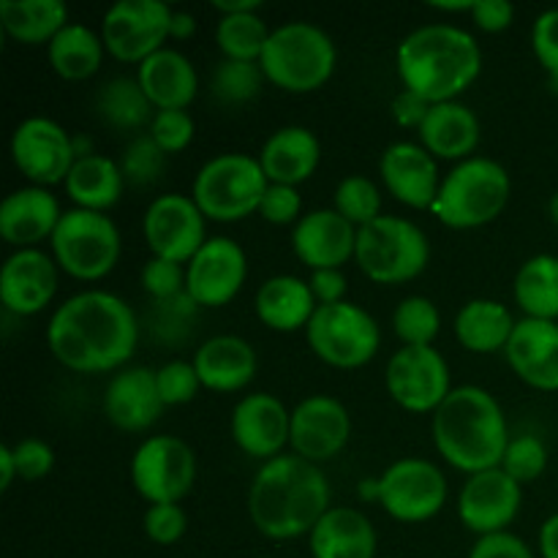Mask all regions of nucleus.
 Segmentation results:
<instances>
[{"label":"nucleus","mask_w":558,"mask_h":558,"mask_svg":"<svg viewBox=\"0 0 558 558\" xmlns=\"http://www.w3.org/2000/svg\"><path fill=\"white\" fill-rule=\"evenodd\" d=\"M140 332V316L123 298L107 289H85L52 311L47 347L74 374H118L134 357Z\"/></svg>","instance_id":"nucleus-1"},{"label":"nucleus","mask_w":558,"mask_h":558,"mask_svg":"<svg viewBox=\"0 0 558 558\" xmlns=\"http://www.w3.org/2000/svg\"><path fill=\"white\" fill-rule=\"evenodd\" d=\"M330 483L322 466L294 452L262 463L248 488V515L267 539H300L330 510Z\"/></svg>","instance_id":"nucleus-2"},{"label":"nucleus","mask_w":558,"mask_h":558,"mask_svg":"<svg viewBox=\"0 0 558 558\" xmlns=\"http://www.w3.org/2000/svg\"><path fill=\"white\" fill-rule=\"evenodd\" d=\"M396 69L403 90L430 104L461 101L483 74V49L474 33L450 22H434L398 44Z\"/></svg>","instance_id":"nucleus-3"},{"label":"nucleus","mask_w":558,"mask_h":558,"mask_svg":"<svg viewBox=\"0 0 558 558\" xmlns=\"http://www.w3.org/2000/svg\"><path fill=\"white\" fill-rule=\"evenodd\" d=\"M434 447L445 463L466 477L501 466L510 428L494 392L480 385H458L430 420Z\"/></svg>","instance_id":"nucleus-4"},{"label":"nucleus","mask_w":558,"mask_h":558,"mask_svg":"<svg viewBox=\"0 0 558 558\" xmlns=\"http://www.w3.org/2000/svg\"><path fill=\"white\" fill-rule=\"evenodd\" d=\"M512 196L510 172L499 161L485 156L456 163L441 178L430 213L436 221L456 232L488 227L507 210Z\"/></svg>","instance_id":"nucleus-5"},{"label":"nucleus","mask_w":558,"mask_h":558,"mask_svg":"<svg viewBox=\"0 0 558 558\" xmlns=\"http://www.w3.org/2000/svg\"><path fill=\"white\" fill-rule=\"evenodd\" d=\"M259 65L270 85L287 93H314L336 74L338 49L319 25L292 20L272 27Z\"/></svg>","instance_id":"nucleus-6"},{"label":"nucleus","mask_w":558,"mask_h":558,"mask_svg":"<svg viewBox=\"0 0 558 558\" xmlns=\"http://www.w3.org/2000/svg\"><path fill=\"white\" fill-rule=\"evenodd\" d=\"M357 496L376 501L398 523H428L445 510L450 485L428 458H398L379 477L360 480Z\"/></svg>","instance_id":"nucleus-7"},{"label":"nucleus","mask_w":558,"mask_h":558,"mask_svg":"<svg viewBox=\"0 0 558 558\" xmlns=\"http://www.w3.org/2000/svg\"><path fill=\"white\" fill-rule=\"evenodd\" d=\"M354 262L371 283L401 287L425 272L430 262V240L409 218L379 216L368 227L357 229Z\"/></svg>","instance_id":"nucleus-8"},{"label":"nucleus","mask_w":558,"mask_h":558,"mask_svg":"<svg viewBox=\"0 0 558 558\" xmlns=\"http://www.w3.org/2000/svg\"><path fill=\"white\" fill-rule=\"evenodd\" d=\"M267 185L270 180L259 158L245 153H218L196 172L191 199L207 221L238 223L259 213Z\"/></svg>","instance_id":"nucleus-9"},{"label":"nucleus","mask_w":558,"mask_h":558,"mask_svg":"<svg viewBox=\"0 0 558 558\" xmlns=\"http://www.w3.org/2000/svg\"><path fill=\"white\" fill-rule=\"evenodd\" d=\"M49 254L58 262L60 272L74 281H101L118 267L123 254L120 229L107 213H93L71 207L63 213L52 240Z\"/></svg>","instance_id":"nucleus-10"},{"label":"nucleus","mask_w":558,"mask_h":558,"mask_svg":"<svg viewBox=\"0 0 558 558\" xmlns=\"http://www.w3.org/2000/svg\"><path fill=\"white\" fill-rule=\"evenodd\" d=\"M311 352L338 371H357L368 365L381 349V327L363 305L343 300L319 305L305 327Z\"/></svg>","instance_id":"nucleus-11"},{"label":"nucleus","mask_w":558,"mask_h":558,"mask_svg":"<svg viewBox=\"0 0 558 558\" xmlns=\"http://www.w3.org/2000/svg\"><path fill=\"white\" fill-rule=\"evenodd\" d=\"M196 452L178 436H147L129 463L131 485L150 505H180L196 485Z\"/></svg>","instance_id":"nucleus-12"},{"label":"nucleus","mask_w":558,"mask_h":558,"mask_svg":"<svg viewBox=\"0 0 558 558\" xmlns=\"http://www.w3.org/2000/svg\"><path fill=\"white\" fill-rule=\"evenodd\" d=\"M174 9L163 0H120L104 14L101 41L120 63L142 65L167 47Z\"/></svg>","instance_id":"nucleus-13"},{"label":"nucleus","mask_w":558,"mask_h":558,"mask_svg":"<svg viewBox=\"0 0 558 558\" xmlns=\"http://www.w3.org/2000/svg\"><path fill=\"white\" fill-rule=\"evenodd\" d=\"M387 396L409 414H434L452 392L450 365L436 347H401L385 368Z\"/></svg>","instance_id":"nucleus-14"},{"label":"nucleus","mask_w":558,"mask_h":558,"mask_svg":"<svg viewBox=\"0 0 558 558\" xmlns=\"http://www.w3.org/2000/svg\"><path fill=\"white\" fill-rule=\"evenodd\" d=\"M11 161L27 185L52 189L65 183L76 163L74 136L52 118L33 114L25 118L11 134Z\"/></svg>","instance_id":"nucleus-15"},{"label":"nucleus","mask_w":558,"mask_h":558,"mask_svg":"<svg viewBox=\"0 0 558 558\" xmlns=\"http://www.w3.org/2000/svg\"><path fill=\"white\" fill-rule=\"evenodd\" d=\"M142 238L158 259L189 265L207 243V218L185 194H161L147 205Z\"/></svg>","instance_id":"nucleus-16"},{"label":"nucleus","mask_w":558,"mask_h":558,"mask_svg":"<svg viewBox=\"0 0 558 558\" xmlns=\"http://www.w3.org/2000/svg\"><path fill=\"white\" fill-rule=\"evenodd\" d=\"M248 278V256L232 238H207L185 265V292L199 308H223L232 303Z\"/></svg>","instance_id":"nucleus-17"},{"label":"nucleus","mask_w":558,"mask_h":558,"mask_svg":"<svg viewBox=\"0 0 558 558\" xmlns=\"http://www.w3.org/2000/svg\"><path fill=\"white\" fill-rule=\"evenodd\" d=\"M523 507V485H518L501 466L466 477L458 494V518L480 537L510 532Z\"/></svg>","instance_id":"nucleus-18"},{"label":"nucleus","mask_w":558,"mask_h":558,"mask_svg":"<svg viewBox=\"0 0 558 558\" xmlns=\"http://www.w3.org/2000/svg\"><path fill=\"white\" fill-rule=\"evenodd\" d=\"M349 439H352V414L338 398L308 396L292 409L289 447L294 456L322 466L341 456Z\"/></svg>","instance_id":"nucleus-19"},{"label":"nucleus","mask_w":558,"mask_h":558,"mask_svg":"<svg viewBox=\"0 0 558 558\" xmlns=\"http://www.w3.org/2000/svg\"><path fill=\"white\" fill-rule=\"evenodd\" d=\"M229 434L240 452L267 463L283 456L292 436V409L272 392H248L232 409Z\"/></svg>","instance_id":"nucleus-20"},{"label":"nucleus","mask_w":558,"mask_h":558,"mask_svg":"<svg viewBox=\"0 0 558 558\" xmlns=\"http://www.w3.org/2000/svg\"><path fill=\"white\" fill-rule=\"evenodd\" d=\"M60 267L41 248L14 251L0 270V303L14 316H36L58 294Z\"/></svg>","instance_id":"nucleus-21"},{"label":"nucleus","mask_w":558,"mask_h":558,"mask_svg":"<svg viewBox=\"0 0 558 558\" xmlns=\"http://www.w3.org/2000/svg\"><path fill=\"white\" fill-rule=\"evenodd\" d=\"M379 174L392 199L412 210H430L445 174L439 161L420 142H392L379 158Z\"/></svg>","instance_id":"nucleus-22"},{"label":"nucleus","mask_w":558,"mask_h":558,"mask_svg":"<svg viewBox=\"0 0 558 558\" xmlns=\"http://www.w3.org/2000/svg\"><path fill=\"white\" fill-rule=\"evenodd\" d=\"M292 251L311 272L343 270L357 251V227L338 216L332 207L305 213L292 229Z\"/></svg>","instance_id":"nucleus-23"},{"label":"nucleus","mask_w":558,"mask_h":558,"mask_svg":"<svg viewBox=\"0 0 558 558\" xmlns=\"http://www.w3.org/2000/svg\"><path fill=\"white\" fill-rule=\"evenodd\" d=\"M161 392L156 385V371L147 365H125L112 374L104 390V414L109 423L125 434H142L153 428L163 412Z\"/></svg>","instance_id":"nucleus-24"},{"label":"nucleus","mask_w":558,"mask_h":558,"mask_svg":"<svg viewBox=\"0 0 558 558\" xmlns=\"http://www.w3.org/2000/svg\"><path fill=\"white\" fill-rule=\"evenodd\" d=\"M507 365L526 387L558 392V322L518 319L505 349Z\"/></svg>","instance_id":"nucleus-25"},{"label":"nucleus","mask_w":558,"mask_h":558,"mask_svg":"<svg viewBox=\"0 0 558 558\" xmlns=\"http://www.w3.org/2000/svg\"><path fill=\"white\" fill-rule=\"evenodd\" d=\"M63 213L49 189L22 185L0 202V238L16 251L38 248L44 240H52Z\"/></svg>","instance_id":"nucleus-26"},{"label":"nucleus","mask_w":558,"mask_h":558,"mask_svg":"<svg viewBox=\"0 0 558 558\" xmlns=\"http://www.w3.org/2000/svg\"><path fill=\"white\" fill-rule=\"evenodd\" d=\"M194 368L202 381V390L232 396L245 390L259 371V354L240 336H213L202 341L194 352Z\"/></svg>","instance_id":"nucleus-27"},{"label":"nucleus","mask_w":558,"mask_h":558,"mask_svg":"<svg viewBox=\"0 0 558 558\" xmlns=\"http://www.w3.org/2000/svg\"><path fill=\"white\" fill-rule=\"evenodd\" d=\"M259 163L267 180L276 185H292L311 180L322 163V142L305 125H281L265 140L259 150Z\"/></svg>","instance_id":"nucleus-28"},{"label":"nucleus","mask_w":558,"mask_h":558,"mask_svg":"<svg viewBox=\"0 0 558 558\" xmlns=\"http://www.w3.org/2000/svg\"><path fill=\"white\" fill-rule=\"evenodd\" d=\"M420 134V145L436 158V161H466L474 158V150L483 140V125L477 112L463 101L434 104L425 118Z\"/></svg>","instance_id":"nucleus-29"},{"label":"nucleus","mask_w":558,"mask_h":558,"mask_svg":"<svg viewBox=\"0 0 558 558\" xmlns=\"http://www.w3.org/2000/svg\"><path fill=\"white\" fill-rule=\"evenodd\" d=\"M136 82L150 98L156 112L189 109L199 93V76H196L194 63L172 47L158 49L145 63L136 65Z\"/></svg>","instance_id":"nucleus-30"},{"label":"nucleus","mask_w":558,"mask_h":558,"mask_svg":"<svg viewBox=\"0 0 558 558\" xmlns=\"http://www.w3.org/2000/svg\"><path fill=\"white\" fill-rule=\"evenodd\" d=\"M314 558H376L379 537L374 523L354 507H330L308 534Z\"/></svg>","instance_id":"nucleus-31"},{"label":"nucleus","mask_w":558,"mask_h":558,"mask_svg":"<svg viewBox=\"0 0 558 558\" xmlns=\"http://www.w3.org/2000/svg\"><path fill=\"white\" fill-rule=\"evenodd\" d=\"M319 303L308 281L300 276H272L259 287L254 311L262 325L272 332H300L314 319Z\"/></svg>","instance_id":"nucleus-32"},{"label":"nucleus","mask_w":558,"mask_h":558,"mask_svg":"<svg viewBox=\"0 0 558 558\" xmlns=\"http://www.w3.org/2000/svg\"><path fill=\"white\" fill-rule=\"evenodd\" d=\"M518 319L505 303L490 298H474L461 305L452 322L458 343L472 354L505 352L515 332Z\"/></svg>","instance_id":"nucleus-33"},{"label":"nucleus","mask_w":558,"mask_h":558,"mask_svg":"<svg viewBox=\"0 0 558 558\" xmlns=\"http://www.w3.org/2000/svg\"><path fill=\"white\" fill-rule=\"evenodd\" d=\"M65 196L74 202L80 210L107 213L120 202L125 191V178L120 161H112L101 153H90L85 158H76L74 169L65 178Z\"/></svg>","instance_id":"nucleus-34"},{"label":"nucleus","mask_w":558,"mask_h":558,"mask_svg":"<svg viewBox=\"0 0 558 558\" xmlns=\"http://www.w3.org/2000/svg\"><path fill=\"white\" fill-rule=\"evenodd\" d=\"M69 25V9L60 0H0V27L25 47L52 41Z\"/></svg>","instance_id":"nucleus-35"},{"label":"nucleus","mask_w":558,"mask_h":558,"mask_svg":"<svg viewBox=\"0 0 558 558\" xmlns=\"http://www.w3.org/2000/svg\"><path fill=\"white\" fill-rule=\"evenodd\" d=\"M104 54H107V47L101 41V33L90 31L82 22H69L47 47L49 65L65 82L90 80L101 69Z\"/></svg>","instance_id":"nucleus-36"},{"label":"nucleus","mask_w":558,"mask_h":558,"mask_svg":"<svg viewBox=\"0 0 558 558\" xmlns=\"http://www.w3.org/2000/svg\"><path fill=\"white\" fill-rule=\"evenodd\" d=\"M512 298L526 319L558 322V256H529L515 272Z\"/></svg>","instance_id":"nucleus-37"},{"label":"nucleus","mask_w":558,"mask_h":558,"mask_svg":"<svg viewBox=\"0 0 558 558\" xmlns=\"http://www.w3.org/2000/svg\"><path fill=\"white\" fill-rule=\"evenodd\" d=\"M96 114L101 123L112 125L118 131H140L150 129L153 118V104L145 96L142 85L136 76H114V80L104 82L96 93Z\"/></svg>","instance_id":"nucleus-38"},{"label":"nucleus","mask_w":558,"mask_h":558,"mask_svg":"<svg viewBox=\"0 0 558 558\" xmlns=\"http://www.w3.org/2000/svg\"><path fill=\"white\" fill-rule=\"evenodd\" d=\"M199 305L189 298V292L169 300H150L145 325L153 341L163 349L183 347L194 336V327L199 322Z\"/></svg>","instance_id":"nucleus-39"},{"label":"nucleus","mask_w":558,"mask_h":558,"mask_svg":"<svg viewBox=\"0 0 558 558\" xmlns=\"http://www.w3.org/2000/svg\"><path fill=\"white\" fill-rule=\"evenodd\" d=\"M270 27L262 20L259 11L248 14L218 16L216 44L223 60H245V63H259L262 52L270 38Z\"/></svg>","instance_id":"nucleus-40"},{"label":"nucleus","mask_w":558,"mask_h":558,"mask_svg":"<svg viewBox=\"0 0 558 558\" xmlns=\"http://www.w3.org/2000/svg\"><path fill=\"white\" fill-rule=\"evenodd\" d=\"M392 332L401 347H434L441 332V314L425 294L403 298L392 311Z\"/></svg>","instance_id":"nucleus-41"},{"label":"nucleus","mask_w":558,"mask_h":558,"mask_svg":"<svg viewBox=\"0 0 558 558\" xmlns=\"http://www.w3.org/2000/svg\"><path fill=\"white\" fill-rule=\"evenodd\" d=\"M265 71L259 63L245 60H221L210 76V90L227 107H243L254 101L265 85Z\"/></svg>","instance_id":"nucleus-42"},{"label":"nucleus","mask_w":558,"mask_h":558,"mask_svg":"<svg viewBox=\"0 0 558 558\" xmlns=\"http://www.w3.org/2000/svg\"><path fill=\"white\" fill-rule=\"evenodd\" d=\"M332 210L338 216L347 218L352 227L363 229L371 221H376L381 213V191L365 174H349L341 183L336 185V194H332Z\"/></svg>","instance_id":"nucleus-43"},{"label":"nucleus","mask_w":558,"mask_h":558,"mask_svg":"<svg viewBox=\"0 0 558 558\" xmlns=\"http://www.w3.org/2000/svg\"><path fill=\"white\" fill-rule=\"evenodd\" d=\"M120 169H123L125 183L134 189H147L161 180L163 169H167V153L153 142L150 134H140L125 145Z\"/></svg>","instance_id":"nucleus-44"},{"label":"nucleus","mask_w":558,"mask_h":558,"mask_svg":"<svg viewBox=\"0 0 558 558\" xmlns=\"http://www.w3.org/2000/svg\"><path fill=\"white\" fill-rule=\"evenodd\" d=\"M501 469H505L518 485L537 483L545 474V469H548V447H545V441L534 434L515 436V439H510V445H507L505 458H501Z\"/></svg>","instance_id":"nucleus-45"},{"label":"nucleus","mask_w":558,"mask_h":558,"mask_svg":"<svg viewBox=\"0 0 558 558\" xmlns=\"http://www.w3.org/2000/svg\"><path fill=\"white\" fill-rule=\"evenodd\" d=\"M156 385L163 407H185L202 390V381L191 360H169L156 368Z\"/></svg>","instance_id":"nucleus-46"},{"label":"nucleus","mask_w":558,"mask_h":558,"mask_svg":"<svg viewBox=\"0 0 558 558\" xmlns=\"http://www.w3.org/2000/svg\"><path fill=\"white\" fill-rule=\"evenodd\" d=\"M147 134L167 156H178L194 142L196 123L189 109H163V112H156Z\"/></svg>","instance_id":"nucleus-47"},{"label":"nucleus","mask_w":558,"mask_h":558,"mask_svg":"<svg viewBox=\"0 0 558 558\" xmlns=\"http://www.w3.org/2000/svg\"><path fill=\"white\" fill-rule=\"evenodd\" d=\"M142 289L150 300H169L185 292V265L150 256L140 272Z\"/></svg>","instance_id":"nucleus-48"},{"label":"nucleus","mask_w":558,"mask_h":558,"mask_svg":"<svg viewBox=\"0 0 558 558\" xmlns=\"http://www.w3.org/2000/svg\"><path fill=\"white\" fill-rule=\"evenodd\" d=\"M145 537L156 545H174L189 532V515L180 505H150L142 518Z\"/></svg>","instance_id":"nucleus-49"},{"label":"nucleus","mask_w":558,"mask_h":558,"mask_svg":"<svg viewBox=\"0 0 558 558\" xmlns=\"http://www.w3.org/2000/svg\"><path fill=\"white\" fill-rule=\"evenodd\" d=\"M259 216L272 227H298L303 213V196L292 185H267L265 196H262Z\"/></svg>","instance_id":"nucleus-50"},{"label":"nucleus","mask_w":558,"mask_h":558,"mask_svg":"<svg viewBox=\"0 0 558 558\" xmlns=\"http://www.w3.org/2000/svg\"><path fill=\"white\" fill-rule=\"evenodd\" d=\"M11 452H14L16 474L22 483H38V480L49 477V472L54 469V450L36 436H27V439L11 445Z\"/></svg>","instance_id":"nucleus-51"},{"label":"nucleus","mask_w":558,"mask_h":558,"mask_svg":"<svg viewBox=\"0 0 558 558\" xmlns=\"http://www.w3.org/2000/svg\"><path fill=\"white\" fill-rule=\"evenodd\" d=\"M532 49L548 80H558V9L543 11L534 20Z\"/></svg>","instance_id":"nucleus-52"},{"label":"nucleus","mask_w":558,"mask_h":558,"mask_svg":"<svg viewBox=\"0 0 558 558\" xmlns=\"http://www.w3.org/2000/svg\"><path fill=\"white\" fill-rule=\"evenodd\" d=\"M469 20L483 33H505L515 22V5L510 0H474Z\"/></svg>","instance_id":"nucleus-53"},{"label":"nucleus","mask_w":558,"mask_h":558,"mask_svg":"<svg viewBox=\"0 0 558 558\" xmlns=\"http://www.w3.org/2000/svg\"><path fill=\"white\" fill-rule=\"evenodd\" d=\"M469 558H537V556H534V550L529 548L518 534L501 532V534H490V537H480L477 543H474Z\"/></svg>","instance_id":"nucleus-54"},{"label":"nucleus","mask_w":558,"mask_h":558,"mask_svg":"<svg viewBox=\"0 0 558 558\" xmlns=\"http://www.w3.org/2000/svg\"><path fill=\"white\" fill-rule=\"evenodd\" d=\"M430 107H434V104L425 101L423 96H417V93H409V90H403V87H401V93L392 98L390 114H392V120L401 125V129L420 131V129H423L425 118H428Z\"/></svg>","instance_id":"nucleus-55"},{"label":"nucleus","mask_w":558,"mask_h":558,"mask_svg":"<svg viewBox=\"0 0 558 558\" xmlns=\"http://www.w3.org/2000/svg\"><path fill=\"white\" fill-rule=\"evenodd\" d=\"M308 287L319 305H336L347 300L349 283L343 270H314L308 276Z\"/></svg>","instance_id":"nucleus-56"},{"label":"nucleus","mask_w":558,"mask_h":558,"mask_svg":"<svg viewBox=\"0 0 558 558\" xmlns=\"http://www.w3.org/2000/svg\"><path fill=\"white\" fill-rule=\"evenodd\" d=\"M537 550L539 558H558V512L545 518L537 534Z\"/></svg>","instance_id":"nucleus-57"},{"label":"nucleus","mask_w":558,"mask_h":558,"mask_svg":"<svg viewBox=\"0 0 558 558\" xmlns=\"http://www.w3.org/2000/svg\"><path fill=\"white\" fill-rule=\"evenodd\" d=\"M196 33V16L189 11H174L172 14V27H169V38L174 41H189Z\"/></svg>","instance_id":"nucleus-58"},{"label":"nucleus","mask_w":558,"mask_h":558,"mask_svg":"<svg viewBox=\"0 0 558 558\" xmlns=\"http://www.w3.org/2000/svg\"><path fill=\"white\" fill-rule=\"evenodd\" d=\"M213 9L218 16L248 14V11H262V0H213Z\"/></svg>","instance_id":"nucleus-59"},{"label":"nucleus","mask_w":558,"mask_h":558,"mask_svg":"<svg viewBox=\"0 0 558 558\" xmlns=\"http://www.w3.org/2000/svg\"><path fill=\"white\" fill-rule=\"evenodd\" d=\"M14 480H20L16 474V463H14V452H11V445L0 447V490H9L14 485Z\"/></svg>","instance_id":"nucleus-60"},{"label":"nucleus","mask_w":558,"mask_h":558,"mask_svg":"<svg viewBox=\"0 0 558 558\" xmlns=\"http://www.w3.org/2000/svg\"><path fill=\"white\" fill-rule=\"evenodd\" d=\"M472 5L474 0H452V3H445V0H434L428 3V9L439 11V14H472Z\"/></svg>","instance_id":"nucleus-61"},{"label":"nucleus","mask_w":558,"mask_h":558,"mask_svg":"<svg viewBox=\"0 0 558 558\" xmlns=\"http://www.w3.org/2000/svg\"><path fill=\"white\" fill-rule=\"evenodd\" d=\"M548 210H550V216H554V221L558 223V194L550 196V205H548Z\"/></svg>","instance_id":"nucleus-62"}]
</instances>
